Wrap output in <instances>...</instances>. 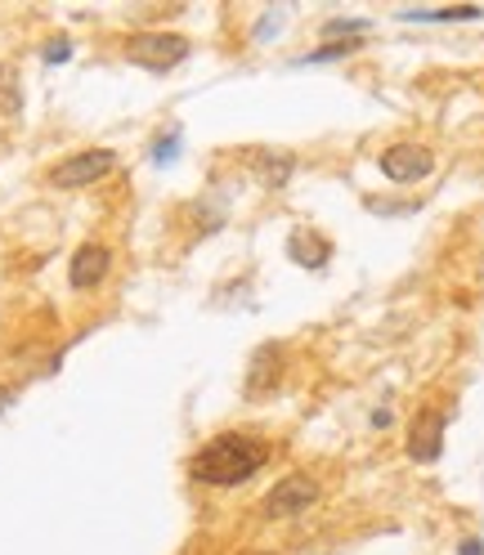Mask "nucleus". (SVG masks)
<instances>
[{"label": "nucleus", "instance_id": "nucleus-1", "mask_svg": "<svg viewBox=\"0 0 484 555\" xmlns=\"http://www.w3.org/2000/svg\"><path fill=\"white\" fill-rule=\"evenodd\" d=\"M265 462H269V448L260 439L220 435V439H212L206 448H198L189 470H193V479L212 483V489H238V483H247Z\"/></svg>", "mask_w": 484, "mask_h": 555}, {"label": "nucleus", "instance_id": "nucleus-2", "mask_svg": "<svg viewBox=\"0 0 484 555\" xmlns=\"http://www.w3.org/2000/svg\"><path fill=\"white\" fill-rule=\"evenodd\" d=\"M126 59L135 67H149V73H170L176 63L189 59V37H180V31H140V37L126 41Z\"/></svg>", "mask_w": 484, "mask_h": 555}, {"label": "nucleus", "instance_id": "nucleus-3", "mask_svg": "<svg viewBox=\"0 0 484 555\" xmlns=\"http://www.w3.org/2000/svg\"><path fill=\"white\" fill-rule=\"evenodd\" d=\"M117 170V153L113 149H86V153H73L67 162H59L50 170V184L54 189H86L94 180H109Z\"/></svg>", "mask_w": 484, "mask_h": 555}, {"label": "nucleus", "instance_id": "nucleus-4", "mask_svg": "<svg viewBox=\"0 0 484 555\" xmlns=\"http://www.w3.org/2000/svg\"><path fill=\"white\" fill-rule=\"evenodd\" d=\"M319 502V483L309 475H288L283 483H273V489L265 493V515L269 519H292L301 511H309Z\"/></svg>", "mask_w": 484, "mask_h": 555}, {"label": "nucleus", "instance_id": "nucleus-5", "mask_svg": "<svg viewBox=\"0 0 484 555\" xmlns=\"http://www.w3.org/2000/svg\"><path fill=\"white\" fill-rule=\"evenodd\" d=\"M444 422H448V416L435 412V408L412 416V426H408V457L412 462H422V466L440 462V453H444Z\"/></svg>", "mask_w": 484, "mask_h": 555}, {"label": "nucleus", "instance_id": "nucleus-6", "mask_svg": "<svg viewBox=\"0 0 484 555\" xmlns=\"http://www.w3.org/2000/svg\"><path fill=\"white\" fill-rule=\"evenodd\" d=\"M431 166H435V157H431L422 144H391V149L382 153V170H386V180H395V184H418V180H426Z\"/></svg>", "mask_w": 484, "mask_h": 555}, {"label": "nucleus", "instance_id": "nucleus-7", "mask_svg": "<svg viewBox=\"0 0 484 555\" xmlns=\"http://www.w3.org/2000/svg\"><path fill=\"white\" fill-rule=\"evenodd\" d=\"M109 269H113V251L99 247V242H86V247L73 256V269H67V278H73L77 292H90V287H99L103 278H109Z\"/></svg>", "mask_w": 484, "mask_h": 555}, {"label": "nucleus", "instance_id": "nucleus-8", "mask_svg": "<svg viewBox=\"0 0 484 555\" xmlns=\"http://www.w3.org/2000/svg\"><path fill=\"white\" fill-rule=\"evenodd\" d=\"M279 372H283V350H279V345H260L252 367H247V399L273 395V386H279Z\"/></svg>", "mask_w": 484, "mask_h": 555}, {"label": "nucleus", "instance_id": "nucleus-9", "mask_svg": "<svg viewBox=\"0 0 484 555\" xmlns=\"http://www.w3.org/2000/svg\"><path fill=\"white\" fill-rule=\"evenodd\" d=\"M288 251H292V260H296L301 269H323V264L332 260V242H328L323 233H315V229H296V233L288 237Z\"/></svg>", "mask_w": 484, "mask_h": 555}, {"label": "nucleus", "instance_id": "nucleus-10", "mask_svg": "<svg viewBox=\"0 0 484 555\" xmlns=\"http://www.w3.org/2000/svg\"><path fill=\"white\" fill-rule=\"evenodd\" d=\"M256 166H260V184H265V189H283V184L292 180V166H296V162H292L288 153H260Z\"/></svg>", "mask_w": 484, "mask_h": 555}, {"label": "nucleus", "instance_id": "nucleus-11", "mask_svg": "<svg viewBox=\"0 0 484 555\" xmlns=\"http://www.w3.org/2000/svg\"><path fill=\"white\" fill-rule=\"evenodd\" d=\"M23 108V90H18V77L14 67L0 63V117H14Z\"/></svg>", "mask_w": 484, "mask_h": 555}, {"label": "nucleus", "instance_id": "nucleus-12", "mask_svg": "<svg viewBox=\"0 0 484 555\" xmlns=\"http://www.w3.org/2000/svg\"><path fill=\"white\" fill-rule=\"evenodd\" d=\"M364 46V37H351V41H332V46H323V50H315V54H305L301 63H328V59H341V54H351V50H359Z\"/></svg>", "mask_w": 484, "mask_h": 555}, {"label": "nucleus", "instance_id": "nucleus-13", "mask_svg": "<svg viewBox=\"0 0 484 555\" xmlns=\"http://www.w3.org/2000/svg\"><path fill=\"white\" fill-rule=\"evenodd\" d=\"M176 157H180V134H162L157 144H153V162L157 166H170Z\"/></svg>", "mask_w": 484, "mask_h": 555}, {"label": "nucleus", "instance_id": "nucleus-14", "mask_svg": "<svg viewBox=\"0 0 484 555\" xmlns=\"http://www.w3.org/2000/svg\"><path fill=\"white\" fill-rule=\"evenodd\" d=\"M41 59L54 67V63H67V59H73V41H67V37H54L46 50H41Z\"/></svg>", "mask_w": 484, "mask_h": 555}, {"label": "nucleus", "instance_id": "nucleus-15", "mask_svg": "<svg viewBox=\"0 0 484 555\" xmlns=\"http://www.w3.org/2000/svg\"><path fill=\"white\" fill-rule=\"evenodd\" d=\"M364 27H368L364 18H336V23L323 27V37H336V31H364Z\"/></svg>", "mask_w": 484, "mask_h": 555}, {"label": "nucleus", "instance_id": "nucleus-16", "mask_svg": "<svg viewBox=\"0 0 484 555\" xmlns=\"http://www.w3.org/2000/svg\"><path fill=\"white\" fill-rule=\"evenodd\" d=\"M458 555H484V542H475V538H471V542H462V546H458Z\"/></svg>", "mask_w": 484, "mask_h": 555}, {"label": "nucleus", "instance_id": "nucleus-17", "mask_svg": "<svg viewBox=\"0 0 484 555\" xmlns=\"http://www.w3.org/2000/svg\"><path fill=\"white\" fill-rule=\"evenodd\" d=\"M10 403H14V395H10L5 386H0V412H10Z\"/></svg>", "mask_w": 484, "mask_h": 555}, {"label": "nucleus", "instance_id": "nucleus-18", "mask_svg": "<svg viewBox=\"0 0 484 555\" xmlns=\"http://www.w3.org/2000/svg\"><path fill=\"white\" fill-rule=\"evenodd\" d=\"M252 555H265V551H252Z\"/></svg>", "mask_w": 484, "mask_h": 555}]
</instances>
